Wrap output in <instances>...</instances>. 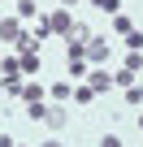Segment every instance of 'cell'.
<instances>
[{
	"label": "cell",
	"instance_id": "6da1fadb",
	"mask_svg": "<svg viewBox=\"0 0 143 147\" xmlns=\"http://www.w3.org/2000/svg\"><path fill=\"white\" fill-rule=\"evenodd\" d=\"M83 56H87V65H91V69L108 65V39H104V35H96V39L87 43V52H83Z\"/></svg>",
	"mask_w": 143,
	"mask_h": 147
},
{
	"label": "cell",
	"instance_id": "603a6c76",
	"mask_svg": "<svg viewBox=\"0 0 143 147\" xmlns=\"http://www.w3.org/2000/svg\"><path fill=\"white\" fill-rule=\"evenodd\" d=\"M39 147H65V143H61V138H43Z\"/></svg>",
	"mask_w": 143,
	"mask_h": 147
},
{
	"label": "cell",
	"instance_id": "8992f818",
	"mask_svg": "<svg viewBox=\"0 0 143 147\" xmlns=\"http://www.w3.org/2000/svg\"><path fill=\"white\" fill-rule=\"evenodd\" d=\"M87 87H91L96 95H100V91H113V74H104V65L91 69V74H87Z\"/></svg>",
	"mask_w": 143,
	"mask_h": 147
},
{
	"label": "cell",
	"instance_id": "5bb4252c",
	"mask_svg": "<svg viewBox=\"0 0 143 147\" xmlns=\"http://www.w3.org/2000/svg\"><path fill=\"white\" fill-rule=\"evenodd\" d=\"M13 18L18 22H30L35 18V0H18V5H13Z\"/></svg>",
	"mask_w": 143,
	"mask_h": 147
},
{
	"label": "cell",
	"instance_id": "4316f807",
	"mask_svg": "<svg viewBox=\"0 0 143 147\" xmlns=\"http://www.w3.org/2000/svg\"><path fill=\"white\" fill-rule=\"evenodd\" d=\"M13 147H26V143H13Z\"/></svg>",
	"mask_w": 143,
	"mask_h": 147
},
{
	"label": "cell",
	"instance_id": "44dd1931",
	"mask_svg": "<svg viewBox=\"0 0 143 147\" xmlns=\"http://www.w3.org/2000/svg\"><path fill=\"white\" fill-rule=\"evenodd\" d=\"M43 113H48V104H30V108H26V117H30V121H43Z\"/></svg>",
	"mask_w": 143,
	"mask_h": 147
},
{
	"label": "cell",
	"instance_id": "2e32d148",
	"mask_svg": "<svg viewBox=\"0 0 143 147\" xmlns=\"http://www.w3.org/2000/svg\"><path fill=\"white\" fill-rule=\"evenodd\" d=\"M91 100H96V91H91L87 82H78V87H74V104H83V108H87Z\"/></svg>",
	"mask_w": 143,
	"mask_h": 147
},
{
	"label": "cell",
	"instance_id": "484cf974",
	"mask_svg": "<svg viewBox=\"0 0 143 147\" xmlns=\"http://www.w3.org/2000/svg\"><path fill=\"white\" fill-rule=\"evenodd\" d=\"M139 125H143V113H139Z\"/></svg>",
	"mask_w": 143,
	"mask_h": 147
},
{
	"label": "cell",
	"instance_id": "ffe728a7",
	"mask_svg": "<svg viewBox=\"0 0 143 147\" xmlns=\"http://www.w3.org/2000/svg\"><path fill=\"white\" fill-rule=\"evenodd\" d=\"M126 69H134V74H143V52H130V56H126Z\"/></svg>",
	"mask_w": 143,
	"mask_h": 147
},
{
	"label": "cell",
	"instance_id": "5b68a950",
	"mask_svg": "<svg viewBox=\"0 0 143 147\" xmlns=\"http://www.w3.org/2000/svg\"><path fill=\"white\" fill-rule=\"evenodd\" d=\"M43 125H52V130H65V125H69V113H65V104H48V113H43Z\"/></svg>",
	"mask_w": 143,
	"mask_h": 147
},
{
	"label": "cell",
	"instance_id": "52a82bcc",
	"mask_svg": "<svg viewBox=\"0 0 143 147\" xmlns=\"http://www.w3.org/2000/svg\"><path fill=\"white\" fill-rule=\"evenodd\" d=\"M26 30H22V22L18 18H0V39H9V43H18Z\"/></svg>",
	"mask_w": 143,
	"mask_h": 147
},
{
	"label": "cell",
	"instance_id": "83f0119b",
	"mask_svg": "<svg viewBox=\"0 0 143 147\" xmlns=\"http://www.w3.org/2000/svg\"><path fill=\"white\" fill-rule=\"evenodd\" d=\"M0 95H5V87H0Z\"/></svg>",
	"mask_w": 143,
	"mask_h": 147
},
{
	"label": "cell",
	"instance_id": "277c9868",
	"mask_svg": "<svg viewBox=\"0 0 143 147\" xmlns=\"http://www.w3.org/2000/svg\"><path fill=\"white\" fill-rule=\"evenodd\" d=\"M48 100H52V104H65V100H74V82H69V78H56V82L48 87Z\"/></svg>",
	"mask_w": 143,
	"mask_h": 147
},
{
	"label": "cell",
	"instance_id": "7a4b0ae2",
	"mask_svg": "<svg viewBox=\"0 0 143 147\" xmlns=\"http://www.w3.org/2000/svg\"><path fill=\"white\" fill-rule=\"evenodd\" d=\"M48 26H52V35L69 39V30H74V18H69V9H52V13H48Z\"/></svg>",
	"mask_w": 143,
	"mask_h": 147
},
{
	"label": "cell",
	"instance_id": "30bf717a",
	"mask_svg": "<svg viewBox=\"0 0 143 147\" xmlns=\"http://www.w3.org/2000/svg\"><path fill=\"white\" fill-rule=\"evenodd\" d=\"M0 78H22V61L18 56H5V61H0Z\"/></svg>",
	"mask_w": 143,
	"mask_h": 147
},
{
	"label": "cell",
	"instance_id": "cb8c5ba5",
	"mask_svg": "<svg viewBox=\"0 0 143 147\" xmlns=\"http://www.w3.org/2000/svg\"><path fill=\"white\" fill-rule=\"evenodd\" d=\"M13 143H18V138H9V134H0V147H13Z\"/></svg>",
	"mask_w": 143,
	"mask_h": 147
},
{
	"label": "cell",
	"instance_id": "8fae6325",
	"mask_svg": "<svg viewBox=\"0 0 143 147\" xmlns=\"http://www.w3.org/2000/svg\"><path fill=\"white\" fill-rule=\"evenodd\" d=\"M22 61V74H30V78H35V74L43 69V61H39V52H26V56H18Z\"/></svg>",
	"mask_w": 143,
	"mask_h": 147
},
{
	"label": "cell",
	"instance_id": "7402d4cb",
	"mask_svg": "<svg viewBox=\"0 0 143 147\" xmlns=\"http://www.w3.org/2000/svg\"><path fill=\"white\" fill-rule=\"evenodd\" d=\"M100 147H121V134H100Z\"/></svg>",
	"mask_w": 143,
	"mask_h": 147
},
{
	"label": "cell",
	"instance_id": "d6986e66",
	"mask_svg": "<svg viewBox=\"0 0 143 147\" xmlns=\"http://www.w3.org/2000/svg\"><path fill=\"white\" fill-rule=\"evenodd\" d=\"M91 5H96L100 13H108V18H113V13H121V0H91Z\"/></svg>",
	"mask_w": 143,
	"mask_h": 147
},
{
	"label": "cell",
	"instance_id": "e0dca14e",
	"mask_svg": "<svg viewBox=\"0 0 143 147\" xmlns=\"http://www.w3.org/2000/svg\"><path fill=\"white\" fill-rule=\"evenodd\" d=\"M113 30H117V35H130V30H134V22H130L126 13H113Z\"/></svg>",
	"mask_w": 143,
	"mask_h": 147
},
{
	"label": "cell",
	"instance_id": "7c38bea8",
	"mask_svg": "<svg viewBox=\"0 0 143 147\" xmlns=\"http://www.w3.org/2000/svg\"><path fill=\"white\" fill-rule=\"evenodd\" d=\"M121 95H126V104H130V108H143V82H134V87H121Z\"/></svg>",
	"mask_w": 143,
	"mask_h": 147
},
{
	"label": "cell",
	"instance_id": "3957f363",
	"mask_svg": "<svg viewBox=\"0 0 143 147\" xmlns=\"http://www.w3.org/2000/svg\"><path fill=\"white\" fill-rule=\"evenodd\" d=\"M18 100H22L26 108H30V104H48V91L39 87V78H30V82H22V95H18Z\"/></svg>",
	"mask_w": 143,
	"mask_h": 147
},
{
	"label": "cell",
	"instance_id": "ba28073f",
	"mask_svg": "<svg viewBox=\"0 0 143 147\" xmlns=\"http://www.w3.org/2000/svg\"><path fill=\"white\" fill-rule=\"evenodd\" d=\"M65 69H69V82H87V74H91L87 56H78V61H65Z\"/></svg>",
	"mask_w": 143,
	"mask_h": 147
},
{
	"label": "cell",
	"instance_id": "9c48e42d",
	"mask_svg": "<svg viewBox=\"0 0 143 147\" xmlns=\"http://www.w3.org/2000/svg\"><path fill=\"white\" fill-rule=\"evenodd\" d=\"M91 39H96V35H91V26H83V22H74V30H69V39H65V43H78V48H87Z\"/></svg>",
	"mask_w": 143,
	"mask_h": 147
},
{
	"label": "cell",
	"instance_id": "ac0fdd59",
	"mask_svg": "<svg viewBox=\"0 0 143 147\" xmlns=\"http://www.w3.org/2000/svg\"><path fill=\"white\" fill-rule=\"evenodd\" d=\"M121 39H126V48H130V52H143V30H139V26H134L130 35H121Z\"/></svg>",
	"mask_w": 143,
	"mask_h": 147
},
{
	"label": "cell",
	"instance_id": "4fadbf2b",
	"mask_svg": "<svg viewBox=\"0 0 143 147\" xmlns=\"http://www.w3.org/2000/svg\"><path fill=\"white\" fill-rule=\"evenodd\" d=\"M134 82H139V74H134V69H126V65L113 74V87H134Z\"/></svg>",
	"mask_w": 143,
	"mask_h": 147
},
{
	"label": "cell",
	"instance_id": "9a60e30c",
	"mask_svg": "<svg viewBox=\"0 0 143 147\" xmlns=\"http://www.w3.org/2000/svg\"><path fill=\"white\" fill-rule=\"evenodd\" d=\"M30 39H35V43L52 39V26H48V18H35V30H30Z\"/></svg>",
	"mask_w": 143,
	"mask_h": 147
},
{
	"label": "cell",
	"instance_id": "d4e9b609",
	"mask_svg": "<svg viewBox=\"0 0 143 147\" xmlns=\"http://www.w3.org/2000/svg\"><path fill=\"white\" fill-rule=\"evenodd\" d=\"M69 5H78V0H61V9H69Z\"/></svg>",
	"mask_w": 143,
	"mask_h": 147
}]
</instances>
